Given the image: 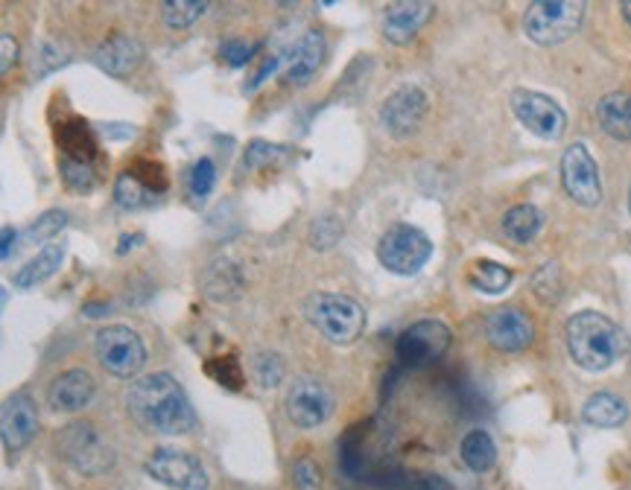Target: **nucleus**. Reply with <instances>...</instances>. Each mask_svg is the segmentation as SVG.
I'll list each match as a JSON object with an SVG mask.
<instances>
[{
  "instance_id": "obj_5",
  "label": "nucleus",
  "mask_w": 631,
  "mask_h": 490,
  "mask_svg": "<svg viewBox=\"0 0 631 490\" xmlns=\"http://www.w3.org/2000/svg\"><path fill=\"white\" fill-rule=\"evenodd\" d=\"M94 351H97L102 371L111 373V377H120V380L135 377L144 368V363H147L144 339L126 324L102 327L97 339H94Z\"/></svg>"
},
{
  "instance_id": "obj_41",
  "label": "nucleus",
  "mask_w": 631,
  "mask_h": 490,
  "mask_svg": "<svg viewBox=\"0 0 631 490\" xmlns=\"http://www.w3.org/2000/svg\"><path fill=\"white\" fill-rule=\"evenodd\" d=\"M406 490H453L448 481L436 476V473H424V476H415V479L406 481Z\"/></svg>"
},
{
  "instance_id": "obj_18",
  "label": "nucleus",
  "mask_w": 631,
  "mask_h": 490,
  "mask_svg": "<svg viewBox=\"0 0 631 490\" xmlns=\"http://www.w3.org/2000/svg\"><path fill=\"white\" fill-rule=\"evenodd\" d=\"M144 45L137 38L126 36V33H118V36L106 38L97 50H94V64L100 68L102 73L109 76H118V79H126L129 73H135L144 62Z\"/></svg>"
},
{
  "instance_id": "obj_31",
  "label": "nucleus",
  "mask_w": 631,
  "mask_h": 490,
  "mask_svg": "<svg viewBox=\"0 0 631 490\" xmlns=\"http://www.w3.org/2000/svg\"><path fill=\"white\" fill-rule=\"evenodd\" d=\"M252 373L264 389H278L284 380V359L275 354V351H260L252 359Z\"/></svg>"
},
{
  "instance_id": "obj_20",
  "label": "nucleus",
  "mask_w": 631,
  "mask_h": 490,
  "mask_svg": "<svg viewBox=\"0 0 631 490\" xmlns=\"http://www.w3.org/2000/svg\"><path fill=\"white\" fill-rule=\"evenodd\" d=\"M243 272H240V266L229 257H217L214 264H208L205 274H202V290L208 295L210 301H234L240 298V292H243Z\"/></svg>"
},
{
  "instance_id": "obj_36",
  "label": "nucleus",
  "mask_w": 631,
  "mask_h": 490,
  "mask_svg": "<svg viewBox=\"0 0 631 490\" xmlns=\"http://www.w3.org/2000/svg\"><path fill=\"white\" fill-rule=\"evenodd\" d=\"M293 490H321V470L313 458H299L295 462Z\"/></svg>"
},
{
  "instance_id": "obj_7",
  "label": "nucleus",
  "mask_w": 631,
  "mask_h": 490,
  "mask_svg": "<svg viewBox=\"0 0 631 490\" xmlns=\"http://www.w3.org/2000/svg\"><path fill=\"white\" fill-rule=\"evenodd\" d=\"M62 458L83 476H102L114 467V450H111L94 424H71L59 436Z\"/></svg>"
},
{
  "instance_id": "obj_22",
  "label": "nucleus",
  "mask_w": 631,
  "mask_h": 490,
  "mask_svg": "<svg viewBox=\"0 0 631 490\" xmlns=\"http://www.w3.org/2000/svg\"><path fill=\"white\" fill-rule=\"evenodd\" d=\"M596 120L605 135L617 140H631V97L629 94H608L596 106Z\"/></svg>"
},
{
  "instance_id": "obj_45",
  "label": "nucleus",
  "mask_w": 631,
  "mask_h": 490,
  "mask_svg": "<svg viewBox=\"0 0 631 490\" xmlns=\"http://www.w3.org/2000/svg\"><path fill=\"white\" fill-rule=\"evenodd\" d=\"M7 304V292H3V286H0V307Z\"/></svg>"
},
{
  "instance_id": "obj_33",
  "label": "nucleus",
  "mask_w": 631,
  "mask_h": 490,
  "mask_svg": "<svg viewBox=\"0 0 631 490\" xmlns=\"http://www.w3.org/2000/svg\"><path fill=\"white\" fill-rule=\"evenodd\" d=\"M339 236H342V222H339L337 217H319L311 225L307 240H311L316 252H328V248H333V245L339 243Z\"/></svg>"
},
{
  "instance_id": "obj_44",
  "label": "nucleus",
  "mask_w": 631,
  "mask_h": 490,
  "mask_svg": "<svg viewBox=\"0 0 631 490\" xmlns=\"http://www.w3.org/2000/svg\"><path fill=\"white\" fill-rule=\"evenodd\" d=\"M622 15H626V21H629L631 27V3H622Z\"/></svg>"
},
{
  "instance_id": "obj_35",
  "label": "nucleus",
  "mask_w": 631,
  "mask_h": 490,
  "mask_svg": "<svg viewBox=\"0 0 631 490\" xmlns=\"http://www.w3.org/2000/svg\"><path fill=\"white\" fill-rule=\"evenodd\" d=\"M191 193L196 199H205L210 191H214V184H217V167L210 158H199V161L193 163L191 170Z\"/></svg>"
},
{
  "instance_id": "obj_39",
  "label": "nucleus",
  "mask_w": 631,
  "mask_h": 490,
  "mask_svg": "<svg viewBox=\"0 0 631 490\" xmlns=\"http://www.w3.org/2000/svg\"><path fill=\"white\" fill-rule=\"evenodd\" d=\"M558 286H561V283H558L556 264L541 266L538 272H535V278H532V290H535V295H538V298H544V301L556 298Z\"/></svg>"
},
{
  "instance_id": "obj_19",
  "label": "nucleus",
  "mask_w": 631,
  "mask_h": 490,
  "mask_svg": "<svg viewBox=\"0 0 631 490\" xmlns=\"http://www.w3.org/2000/svg\"><path fill=\"white\" fill-rule=\"evenodd\" d=\"M433 19V3H421V0H403L392 3L384 15V36L392 45H406L415 38L427 21Z\"/></svg>"
},
{
  "instance_id": "obj_32",
  "label": "nucleus",
  "mask_w": 631,
  "mask_h": 490,
  "mask_svg": "<svg viewBox=\"0 0 631 490\" xmlns=\"http://www.w3.org/2000/svg\"><path fill=\"white\" fill-rule=\"evenodd\" d=\"M205 373L220 382L222 389H231V391H240L243 389V382H246V377H243V371H240V363L234 359V356L210 359V363L205 365Z\"/></svg>"
},
{
  "instance_id": "obj_21",
  "label": "nucleus",
  "mask_w": 631,
  "mask_h": 490,
  "mask_svg": "<svg viewBox=\"0 0 631 490\" xmlns=\"http://www.w3.org/2000/svg\"><path fill=\"white\" fill-rule=\"evenodd\" d=\"M64 260V245L62 243H47L41 245V252H38L29 264H24L15 272L12 283L19 286V290H36L45 281H50L56 272H59V266Z\"/></svg>"
},
{
  "instance_id": "obj_16",
  "label": "nucleus",
  "mask_w": 631,
  "mask_h": 490,
  "mask_svg": "<svg viewBox=\"0 0 631 490\" xmlns=\"http://www.w3.org/2000/svg\"><path fill=\"white\" fill-rule=\"evenodd\" d=\"M321 62H325V36H321L319 29H307V33L281 56L284 79L290 82V85H307L321 68Z\"/></svg>"
},
{
  "instance_id": "obj_29",
  "label": "nucleus",
  "mask_w": 631,
  "mask_h": 490,
  "mask_svg": "<svg viewBox=\"0 0 631 490\" xmlns=\"http://www.w3.org/2000/svg\"><path fill=\"white\" fill-rule=\"evenodd\" d=\"M205 12H208L205 0H165L161 3V21L173 29L191 27L193 21H199Z\"/></svg>"
},
{
  "instance_id": "obj_27",
  "label": "nucleus",
  "mask_w": 631,
  "mask_h": 490,
  "mask_svg": "<svg viewBox=\"0 0 631 490\" xmlns=\"http://www.w3.org/2000/svg\"><path fill=\"white\" fill-rule=\"evenodd\" d=\"M158 199V193H153L147 184L137 182L135 173H120L114 182V205L120 210H144Z\"/></svg>"
},
{
  "instance_id": "obj_13",
  "label": "nucleus",
  "mask_w": 631,
  "mask_h": 490,
  "mask_svg": "<svg viewBox=\"0 0 631 490\" xmlns=\"http://www.w3.org/2000/svg\"><path fill=\"white\" fill-rule=\"evenodd\" d=\"M330 412H333V397H330V389L325 382L313 380V377L295 380V385L287 394V415L295 427H321L330 418Z\"/></svg>"
},
{
  "instance_id": "obj_2",
  "label": "nucleus",
  "mask_w": 631,
  "mask_h": 490,
  "mask_svg": "<svg viewBox=\"0 0 631 490\" xmlns=\"http://www.w3.org/2000/svg\"><path fill=\"white\" fill-rule=\"evenodd\" d=\"M626 333L611 318L594 309L577 313L568 321V351L573 363L585 371H605L626 354Z\"/></svg>"
},
{
  "instance_id": "obj_10",
  "label": "nucleus",
  "mask_w": 631,
  "mask_h": 490,
  "mask_svg": "<svg viewBox=\"0 0 631 490\" xmlns=\"http://www.w3.org/2000/svg\"><path fill=\"white\" fill-rule=\"evenodd\" d=\"M561 182L570 199L594 208L603 199V184H599V170H596L594 155L587 152L585 144H570L561 158Z\"/></svg>"
},
{
  "instance_id": "obj_38",
  "label": "nucleus",
  "mask_w": 631,
  "mask_h": 490,
  "mask_svg": "<svg viewBox=\"0 0 631 490\" xmlns=\"http://www.w3.org/2000/svg\"><path fill=\"white\" fill-rule=\"evenodd\" d=\"M255 50L257 47L243 41V38H229V41L220 47V59L229 64V68H243V64L255 56Z\"/></svg>"
},
{
  "instance_id": "obj_4",
  "label": "nucleus",
  "mask_w": 631,
  "mask_h": 490,
  "mask_svg": "<svg viewBox=\"0 0 631 490\" xmlns=\"http://www.w3.org/2000/svg\"><path fill=\"white\" fill-rule=\"evenodd\" d=\"M582 15L585 3L579 0H541L526 10L523 27L535 45H561L577 33Z\"/></svg>"
},
{
  "instance_id": "obj_24",
  "label": "nucleus",
  "mask_w": 631,
  "mask_h": 490,
  "mask_svg": "<svg viewBox=\"0 0 631 490\" xmlns=\"http://www.w3.org/2000/svg\"><path fill=\"white\" fill-rule=\"evenodd\" d=\"M459 455H462L465 467H471L474 473H485V470H492V467H495L497 446H495V441H492V436H488V432H483V429H474V432H468V436L462 438Z\"/></svg>"
},
{
  "instance_id": "obj_25",
  "label": "nucleus",
  "mask_w": 631,
  "mask_h": 490,
  "mask_svg": "<svg viewBox=\"0 0 631 490\" xmlns=\"http://www.w3.org/2000/svg\"><path fill=\"white\" fill-rule=\"evenodd\" d=\"M541 225H544V217L532 205H518L503 217V231L512 243H532L538 236Z\"/></svg>"
},
{
  "instance_id": "obj_12",
  "label": "nucleus",
  "mask_w": 631,
  "mask_h": 490,
  "mask_svg": "<svg viewBox=\"0 0 631 490\" xmlns=\"http://www.w3.org/2000/svg\"><path fill=\"white\" fill-rule=\"evenodd\" d=\"M38 406L27 391H15L0 403V441L10 453H19L36 438Z\"/></svg>"
},
{
  "instance_id": "obj_17",
  "label": "nucleus",
  "mask_w": 631,
  "mask_h": 490,
  "mask_svg": "<svg viewBox=\"0 0 631 490\" xmlns=\"http://www.w3.org/2000/svg\"><path fill=\"white\" fill-rule=\"evenodd\" d=\"M97 394V382L88 371L83 368H71V371L59 373L53 382H50V391H47V400L56 412H64V415H76L88 408V403Z\"/></svg>"
},
{
  "instance_id": "obj_43",
  "label": "nucleus",
  "mask_w": 631,
  "mask_h": 490,
  "mask_svg": "<svg viewBox=\"0 0 631 490\" xmlns=\"http://www.w3.org/2000/svg\"><path fill=\"white\" fill-rule=\"evenodd\" d=\"M129 243H141V236H120V248H118L120 255H126L129 248H132Z\"/></svg>"
},
{
  "instance_id": "obj_42",
  "label": "nucleus",
  "mask_w": 631,
  "mask_h": 490,
  "mask_svg": "<svg viewBox=\"0 0 631 490\" xmlns=\"http://www.w3.org/2000/svg\"><path fill=\"white\" fill-rule=\"evenodd\" d=\"M15 243H19V231L10 225L0 228V260H7V257L12 255V248H15Z\"/></svg>"
},
{
  "instance_id": "obj_9",
  "label": "nucleus",
  "mask_w": 631,
  "mask_h": 490,
  "mask_svg": "<svg viewBox=\"0 0 631 490\" xmlns=\"http://www.w3.org/2000/svg\"><path fill=\"white\" fill-rule=\"evenodd\" d=\"M149 479L173 490H208V473L196 455L182 450H156L147 458Z\"/></svg>"
},
{
  "instance_id": "obj_28",
  "label": "nucleus",
  "mask_w": 631,
  "mask_h": 490,
  "mask_svg": "<svg viewBox=\"0 0 631 490\" xmlns=\"http://www.w3.org/2000/svg\"><path fill=\"white\" fill-rule=\"evenodd\" d=\"M471 286L485 295H495V292H503L509 283H512V272L506 266L495 264V260H476L471 274H468Z\"/></svg>"
},
{
  "instance_id": "obj_26",
  "label": "nucleus",
  "mask_w": 631,
  "mask_h": 490,
  "mask_svg": "<svg viewBox=\"0 0 631 490\" xmlns=\"http://www.w3.org/2000/svg\"><path fill=\"white\" fill-rule=\"evenodd\" d=\"M59 140H62L64 152L71 161L80 163H92L94 152H97V144H94L92 128L85 126L83 120H71V123H64L62 132H59Z\"/></svg>"
},
{
  "instance_id": "obj_14",
  "label": "nucleus",
  "mask_w": 631,
  "mask_h": 490,
  "mask_svg": "<svg viewBox=\"0 0 631 490\" xmlns=\"http://www.w3.org/2000/svg\"><path fill=\"white\" fill-rule=\"evenodd\" d=\"M512 111H514V118L521 120L523 126L530 128L532 135L544 137V140H556V137L565 132V126H568L565 111L558 109L556 100H549V97H544V94L514 91Z\"/></svg>"
},
{
  "instance_id": "obj_1",
  "label": "nucleus",
  "mask_w": 631,
  "mask_h": 490,
  "mask_svg": "<svg viewBox=\"0 0 631 490\" xmlns=\"http://www.w3.org/2000/svg\"><path fill=\"white\" fill-rule=\"evenodd\" d=\"M129 415L158 436H184L196 424L193 406L173 373H147L126 394Z\"/></svg>"
},
{
  "instance_id": "obj_3",
  "label": "nucleus",
  "mask_w": 631,
  "mask_h": 490,
  "mask_svg": "<svg viewBox=\"0 0 631 490\" xmlns=\"http://www.w3.org/2000/svg\"><path fill=\"white\" fill-rule=\"evenodd\" d=\"M304 313H307V321L328 339L330 345H351L366 330V309L360 307L354 298L337 295V292H316L307 301Z\"/></svg>"
},
{
  "instance_id": "obj_11",
  "label": "nucleus",
  "mask_w": 631,
  "mask_h": 490,
  "mask_svg": "<svg viewBox=\"0 0 631 490\" xmlns=\"http://www.w3.org/2000/svg\"><path fill=\"white\" fill-rule=\"evenodd\" d=\"M427 118V94L418 85H403L395 94H389L380 109V123H384L386 135L392 137H412Z\"/></svg>"
},
{
  "instance_id": "obj_30",
  "label": "nucleus",
  "mask_w": 631,
  "mask_h": 490,
  "mask_svg": "<svg viewBox=\"0 0 631 490\" xmlns=\"http://www.w3.org/2000/svg\"><path fill=\"white\" fill-rule=\"evenodd\" d=\"M64 225H68V213H64V210H45V213L21 234V243L24 245L50 243Z\"/></svg>"
},
{
  "instance_id": "obj_23",
  "label": "nucleus",
  "mask_w": 631,
  "mask_h": 490,
  "mask_svg": "<svg viewBox=\"0 0 631 490\" xmlns=\"http://www.w3.org/2000/svg\"><path fill=\"white\" fill-rule=\"evenodd\" d=\"M582 418H585L591 427H620V424H626V418H629V406H626L617 394L599 391L594 397H587L585 408H582Z\"/></svg>"
},
{
  "instance_id": "obj_15",
  "label": "nucleus",
  "mask_w": 631,
  "mask_h": 490,
  "mask_svg": "<svg viewBox=\"0 0 631 490\" xmlns=\"http://www.w3.org/2000/svg\"><path fill=\"white\" fill-rule=\"evenodd\" d=\"M532 336H535V327L523 309L500 307L485 316V339H488V345L503 351V354L526 351L532 345Z\"/></svg>"
},
{
  "instance_id": "obj_34",
  "label": "nucleus",
  "mask_w": 631,
  "mask_h": 490,
  "mask_svg": "<svg viewBox=\"0 0 631 490\" xmlns=\"http://www.w3.org/2000/svg\"><path fill=\"white\" fill-rule=\"evenodd\" d=\"M62 182L76 193H88L94 191V184H97V175H94L92 163H80L71 161V158H64L62 161Z\"/></svg>"
},
{
  "instance_id": "obj_37",
  "label": "nucleus",
  "mask_w": 631,
  "mask_h": 490,
  "mask_svg": "<svg viewBox=\"0 0 631 490\" xmlns=\"http://www.w3.org/2000/svg\"><path fill=\"white\" fill-rule=\"evenodd\" d=\"M284 152L287 149H281V146L266 144V140H252L246 149V167H252V170H260V167H266V163L278 161V158H281Z\"/></svg>"
},
{
  "instance_id": "obj_40",
  "label": "nucleus",
  "mask_w": 631,
  "mask_h": 490,
  "mask_svg": "<svg viewBox=\"0 0 631 490\" xmlns=\"http://www.w3.org/2000/svg\"><path fill=\"white\" fill-rule=\"evenodd\" d=\"M19 53H21V47H19V41H15V36H10V33H0V76L10 71L12 64L19 62Z\"/></svg>"
},
{
  "instance_id": "obj_8",
  "label": "nucleus",
  "mask_w": 631,
  "mask_h": 490,
  "mask_svg": "<svg viewBox=\"0 0 631 490\" xmlns=\"http://www.w3.org/2000/svg\"><path fill=\"white\" fill-rule=\"evenodd\" d=\"M450 347V327L436 318H424L406 327L398 339V359L410 368L430 365L445 356Z\"/></svg>"
},
{
  "instance_id": "obj_6",
  "label": "nucleus",
  "mask_w": 631,
  "mask_h": 490,
  "mask_svg": "<svg viewBox=\"0 0 631 490\" xmlns=\"http://www.w3.org/2000/svg\"><path fill=\"white\" fill-rule=\"evenodd\" d=\"M433 255L430 236L412 225L389 228L377 243V260L392 274H418Z\"/></svg>"
},
{
  "instance_id": "obj_46",
  "label": "nucleus",
  "mask_w": 631,
  "mask_h": 490,
  "mask_svg": "<svg viewBox=\"0 0 631 490\" xmlns=\"http://www.w3.org/2000/svg\"><path fill=\"white\" fill-rule=\"evenodd\" d=\"M629 210H631V191H629Z\"/></svg>"
}]
</instances>
